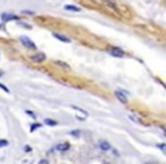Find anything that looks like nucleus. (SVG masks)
<instances>
[{"mask_svg": "<svg viewBox=\"0 0 166 164\" xmlns=\"http://www.w3.org/2000/svg\"><path fill=\"white\" fill-rule=\"evenodd\" d=\"M5 146H8V142L7 140L0 139V148H1V147H5Z\"/></svg>", "mask_w": 166, "mask_h": 164, "instance_id": "15", "label": "nucleus"}, {"mask_svg": "<svg viewBox=\"0 0 166 164\" xmlns=\"http://www.w3.org/2000/svg\"><path fill=\"white\" fill-rule=\"evenodd\" d=\"M70 134H72V136H74V137H80V136H81V132H80L79 130H73Z\"/></svg>", "mask_w": 166, "mask_h": 164, "instance_id": "14", "label": "nucleus"}, {"mask_svg": "<svg viewBox=\"0 0 166 164\" xmlns=\"http://www.w3.org/2000/svg\"><path fill=\"white\" fill-rule=\"evenodd\" d=\"M107 5H108L109 7H112L113 9H115V10H118V7H117V5H116L115 2L113 1V0H104Z\"/></svg>", "mask_w": 166, "mask_h": 164, "instance_id": "10", "label": "nucleus"}, {"mask_svg": "<svg viewBox=\"0 0 166 164\" xmlns=\"http://www.w3.org/2000/svg\"><path fill=\"white\" fill-rule=\"evenodd\" d=\"M64 9L70 10V12H81V8L78 7V6H73V5H65Z\"/></svg>", "mask_w": 166, "mask_h": 164, "instance_id": "9", "label": "nucleus"}, {"mask_svg": "<svg viewBox=\"0 0 166 164\" xmlns=\"http://www.w3.org/2000/svg\"><path fill=\"white\" fill-rule=\"evenodd\" d=\"M54 37L56 38V39H58V40H60V41H63V42H67V44L71 42V40L68 38L63 36V34H59V33H54Z\"/></svg>", "mask_w": 166, "mask_h": 164, "instance_id": "8", "label": "nucleus"}, {"mask_svg": "<svg viewBox=\"0 0 166 164\" xmlns=\"http://www.w3.org/2000/svg\"><path fill=\"white\" fill-rule=\"evenodd\" d=\"M44 123H46L47 126H51V127L57 126V122H56V121H52L51 119H46L44 120Z\"/></svg>", "mask_w": 166, "mask_h": 164, "instance_id": "11", "label": "nucleus"}, {"mask_svg": "<svg viewBox=\"0 0 166 164\" xmlns=\"http://www.w3.org/2000/svg\"><path fill=\"white\" fill-rule=\"evenodd\" d=\"M39 128H41V124L40 123H34V124L31 126V131H34V130L39 129Z\"/></svg>", "mask_w": 166, "mask_h": 164, "instance_id": "12", "label": "nucleus"}, {"mask_svg": "<svg viewBox=\"0 0 166 164\" xmlns=\"http://www.w3.org/2000/svg\"><path fill=\"white\" fill-rule=\"evenodd\" d=\"M99 148H100L101 150H104V152H108V150H110L112 146H110V144L107 142H99Z\"/></svg>", "mask_w": 166, "mask_h": 164, "instance_id": "6", "label": "nucleus"}, {"mask_svg": "<svg viewBox=\"0 0 166 164\" xmlns=\"http://www.w3.org/2000/svg\"><path fill=\"white\" fill-rule=\"evenodd\" d=\"M22 13H24V14H29V15H33V14H34L33 12H30V10H23Z\"/></svg>", "mask_w": 166, "mask_h": 164, "instance_id": "18", "label": "nucleus"}, {"mask_svg": "<svg viewBox=\"0 0 166 164\" xmlns=\"http://www.w3.org/2000/svg\"><path fill=\"white\" fill-rule=\"evenodd\" d=\"M20 40H21V42L23 44V46H25L26 48H30V49H36V44H34L32 40H30V38L23 36V37L20 38Z\"/></svg>", "mask_w": 166, "mask_h": 164, "instance_id": "1", "label": "nucleus"}, {"mask_svg": "<svg viewBox=\"0 0 166 164\" xmlns=\"http://www.w3.org/2000/svg\"><path fill=\"white\" fill-rule=\"evenodd\" d=\"M56 64L57 65H59V66H63V67H65V68H68V65H66L65 63H62V62H56Z\"/></svg>", "mask_w": 166, "mask_h": 164, "instance_id": "16", "label": "nucleus"}, {"mask_svg": "<svg viewBox=\"0 0 166 164\" xmlns=\"http://www.w3.org/2000/svg\"><path fill=\"white\" fill-rule=\"evenodd\" d=\"M25 150H26V152H31L32 149H31V147H25Z\"/></svg>", "mask_w": 166, "mask_h": 164, "instance_id": "20", "label": "nucleus"}, {"mask_svg": "<svg viewBox=\"0 0 166 164\" xmlns=\"http://www.w3.org/2000/svg\"><path fill=\"white\" fill-rule=\"evenodd\" d=\"M70 149V144H59L56 146V150L58 152H66V150H68Z\"/></svg>", "mask_w": 166, "mask_h": 164, "instance_id": "7", "label": "nucleus"}, {"mask_svg": "<svg viewBox=\"0 0 166 164\" xmlns=\"http://www.w3.org/2000/svg\"><path fill=\"white\" fill-rule=\"evenodd\" d=\"M40 163H42V164H48L49 162H48L47 160H42V161H40Z\"/></svg>", "mask_w": 166, "mask_h": 164, "instance_id": "19", "label": "nucleus"}, {"mask_svg": "<svg viewBox=\"0 0 166 164\" xmlns=\"http://www.w3.org/2000/svg\"><path fill=\"white\" fill-rule=\"evenodd\" d=\"M0 88H1V89H4L5 90V91H6V92H9V89H8L7 87H5V86H4V84H1V83H0Z\"/></svg>", "mask_w": 166, "mask_h": 164, "instance_id": "17", "label": "nucleus"}, {"mask_svg": "<svg viewBox=\"0 0 166 164\" xmlns=\"http://www.w3.org/2000/svg\"><path fill=\"white\" fill-rule=\"evenodd\" d=\"M115 96L116 98L120 100V102H122L123 104H126L128 103V98H126V95L123 92L122 90H115Z\"/></svg>", "mask_w": 166, "mask_h": 164, "instance_id": "3", "label": "nucleus"}, {"mask_svg": "<svg viewBox=\"0 0 166 164\" xmlns=\"http://www.w3.org/2000/svg\"><path fill=\"white\" fill-rule=\"evenodd\" d=\"M2 75H4V72H2V71H0V78H1Z\"/></svg>", "mask_w": 166, "mask_h": 164, "instance_id": "21", "label": "nucleus"}, {"mask_svg": "<svg viewBox=\"0 0 166 164\" xmlns=\"http://www.w3.org/2000/svg\"><path fill=\"white\" fill-rule=\"evenodd\" d=\"M72 107H73V108H74V110H76V111H79V112L83 113V114H84L86 116H88V113L86 112L84 110H82V108H80V107H76V106H72Z\"/></svg>", "mask_w": 166, "mask_h": 164, "instance_id": "13", "label": "nucleus"}, {"mask_svg": "<svg viewBox=\"0 0 166 164\" xmlns=\"http://www.w3.org/2000/svg\"><path fill=\"white\" fill-rule=\"evenodd\" d=\"M31 60H33L34 63H42L46 60V55L42 54V52H40V54H36V55H32L31 57Z\"/></svg>", "mask_w": 166, "mask_h": 164, "instance_id": "5", "label": "nucleus"}, {"mask_svg": "<svg viewBox=\"0 0 166 164\" xmlns=\"http://www.w3.org/2000/svg\"><path fill=\"white\" fill-rule=\"evenodd\" d=\"M108 52H109V55H112V56H114V57H123V56H124V52L121 50L120 48H116V47L109 48Z\"/></svg>", "mask_w": 166, "mask_h": 164, "instance_id": "2", "label": "nucleus"}, {"mask_svg": "<svg viewBox=\"0 0 166 164\" xmlns=\"http://www.w3.org/2000/svg\"><path fill=\"white\" fill-rule=\"evenodd\" d=\"M1 20L4 22H9V21H17V20H20V17L16 15H13V14L4 13V14H1Z\"/></svg>", "mask_w": 166, "mask_h": 164, "instance_id": "4", "label": "nucleus"}]
</instances>
